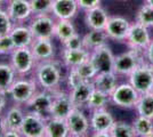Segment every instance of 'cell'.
Listing matches in <instances>:
<instances>
[{
	"label": "cell",
	"instance_id": "cell-1",
	"mask_svg": "<svg viewBox=\"0 0 153 137\" xmlns=\"http://www.w3.org/2000/svg\"><path fill=\"white\" fill-rule=\"evenodd\" d=\"M62 62L56 59L39 62L33 70V79L41 89L55 91L59 89V85L63 80Z\"/></svg>",
	"mask_w": 153,
	"mask_h": 137
},
{
	"label": "cell",
	"instance_id": "cell-2",
	"mask_svg": "<svg viewBox=\"0 0 153 137\" xmlns=\"http://www.w3.org/2000/svg\"><path fill=\"white\" fill-rule=\"evenodd\" d=\"M38 91V85L34 79L17 78L7 91V96L12 98L15 104L25 105L32 96Z\"/></svg>",
	"mask_w": 153,
	"mask_h": 137
},
{
	"label": "cell",
	"instance_id": "cell-3",
	"mask_svg": "<svg viewBox=\"0 0 153 137\" xmlns=\"http://www.w3.org/2000/svg\"><path fill=\"white\" fill-rule=\"evenodd\" d=\"M128 82L142 94L150 93L153 89V65L144 61L128 76Z\"/></svg>",
	"mask_w": 153,
	"mask_h": 137
},
{
	"label": "cell",
	"instance_id": "cell-4",
	"mask_svg": "<svg viewBox=\"0 0 153 137\" xmlns=\"http://www.w3.org/2000/svg\"><path fill=\"white\" fill-rule=\"evenodd\" d=\"M140 93L135 89L129 82H123L115 87L110 95V102L120 109H135L140 98Z\"/></svg>",
	"mask_w": 153,
	"mask_h": 137
},
{
	"label": "cell",
	"instance_id": "cell-5",
	"mask_svg": "<svg viewBox=\"0 0 153 137\" xmlns=\"http://www.w3.org/2000/svg\"><path fill=\"white\" fill-rule=\"evenodd\" d=\"M9 56H10L9 63L19 74V77H25L32 73L37 65V61L34 59L30 47L15 48V50Z\"/></svg>",
	"mask_w": 153,
	"mask_h": 137
},
{
	"label": "cell",
	"instance_id": "cell-6",
	"mask_svg": "<svg viewBox=\"0 0 153 137\" xmlns=\"http://www.w3.org/2000/svg\"><path fill=\"white\" fill-rule=\"evenodd\" d=\"M143 52L130 49L125 53L117 55L114 59L113 72L118 76H129L137 66L144 62Z\"/></svg>",
	"mask_w": 153,
	"mask_h": 137
},
{
	"label": "cell",
	"instance_id": "cell-7",
	"mask_svg": "<svg viewBox=\"0 0 153 137\" xmlns=\"http://www.w3.org/2000/svg\"><path fill=\"white\" fill-rule=\"evenodd\" d=\"M55 24L56 21L49 14L33 15L29 27L34 39H53L55 38Z\"/></svg>",
	"mask_w": 153,
	"mask_h": 137
},
{
	"label": "cell",
	"instance_id": "cell-8",
	"mask_svg": "<svg viewBox=\"0 0 153 137\" xmlns=\"http://www.w3.org/2000/svg\"><path fill=\"white\" fill-rule=\"evenodd\" d=\"M151 40L152 39L150 36L149 27L142 25L138 22H135V23L130 24L127 38L125 41L130 49L144 52L149 46V44L151 42Z\"/></svg>",
	"mask_w": 153,
	"mask_h": 137
},
{
	"label": "cell",
	"instance_id": "cell-9",
	"mask_svg": "<svg viewBox=\"0 0 153 137\" xmlns=\"http://www.w3.org/2000/svg\"><path fill=\"white\" fill-rule=\"evenodd\" d=\"M46 119L45 116L26 111L19 129L21 135L23 137H45Z\"/></svg>",
	"mask_w": 153,
	"mask_h": 137
},
{
	"label": "cell",
	"instance_id": "cell-10",
	"mask_svg": "<svg viewBox=\"0 0 153 137\" xmlns=\"http://www.w3.org/2000/svg\"><path fill=\"white\" fill-rule=\"evenodd\" d=\"M114 117L105 109H98L91 111L89 118L90 130L94 133V136L110 137L108 131L112 124H114Z\"/></svg>",
	"mask_w": 153,
	"mask_h": 137
},
{
	"label": "cell",
	"instance_id": "cell-11",
	"mask_svg": "<svg viewBox=\"0 0 153 137\" xmlns=\"http://www.w3.org/2000/svg\"><path fill=\"white\" fill-rule=\"evenodd\" d=\"M68 128L72 137H85L89 134L90 122L89 118L83 113L82 109L74 107L65 119Z\"/></svg>",
	"mask_w": 153,
	"mask_h": 137
},
{
	"label": "cell",
	"instance_id": "cell-12",
	"mask_svg": "<svg viewBox=\"0 0 153 137\" xmlns=\"http://www.w3.org/2000/svg\"><path fill=\"white\" fill-rule=\"evenodd\" d=\"M114 59V54L108 44L90 52V61L95 65L98 73L113 71Z\"/></svg>",
	"mask_w": 153,
	"mask_h": 137
},
{
	"label": "cell",
	"instance_id": "cell-13",
	"mask_svg": "<svg viewBox=\"0 0 153 137\" xmlns=\"http://www.w3.org/2000/svg\"><path fill=\"white\" fill-rule=\"evenodd\" d=\"M53 94H54V98H53V103H51L49 117L66 119L71 111L76 107L71 101L69 93L57 89V90L53 91Z\"/></svg>",
	"mask_w": 153,
	"mask_h": 137
},
{
	"label": "cell",
	"instance_id": "cell-14",
	"mask_svg": "<svg viewBox=\"0 0 153 137\" xmlns=\"http://www.w3.org/2000/svg\"><path fill=\"white\" fill-rule=\"evenodd\" d=\"M53 98H54L53 91L45 90V89L38 90L25 104L26 110L45 116V117H49Z\"/></svg>",
	"mask_w": 153,
	"mask_h": 137
},
{
	"label": "cell",
	"instance_id": "cell-15",
	"mask_svg": "<svg viewBox=\"0 0 153 137\" xmlns=\"http://www.w3.org/2000/svg\"><path fill=\"white\" fill-rule=\"evenodd\" d=\"M130 22L122 16H110L105 25V32L108 39L114 41H125L130 27Z\"/></svg>",
	"mask_w": 153,
	"mask_h": 137
},
{
	"label": "cell",
	"instance_id": "cell-16",
	"mask_svg": "<svg viewBox=\"0 0 153 137\" xmlns=\"http://www.w3.org/2000/svg\"><path fill=\"white\" fill-rule=\"evenodd\" d=\"M6 10L14 24L24 23L33 15L30 0H8Z\"/></svg>",
	"mask_w": 153,
	"mask_h": 137
},
{
	"label": "cell",
	"instance_id": "cell-17",
	"mask_svg": "<svg viewBox=\"0 0 153 137\" xmlns=\"http://www.w3.org/2000/svg\"><path fill=\"white\" fill-rule=\"evenodd\" d=\"M79 12L76 0H54L51 14L56 20H73Z\"/></svg>",
	"mask_w": 153,
	"mask_h": 137
},
{
	"label": "cell",
	"instance_id": "cell-18",
	"mask_svg": "<svg viewBox=\"0 0 153 137\" xmlns=\"http://www.w3.org/2000/svg\"><path fill=\"white\" fill-rule=\"evenodd\" d=\"M53 39H34L30 48L34 56V59L39 62L51 61L55 57V46L53 44Z\"/></svg>",
	"mask_w": 153,
	"mask_h": 137
},
{
	"label": "cell",
	"instance_id": "cell-19",
	"mask_svg": "<svg viewBox=\"0 0 153 137\" xmlns=\"http://www.w3.org/2000/svg\"><path fill=\"white\" fill-rule=\"evenodd\" d=\"M94 89H95V86L93 81H83L82 84L74 87L73 89H70L69 95H70L73 105L79 109L86 107Z\"/></svg>",
	"mask_w": 153,
	"mask_h": 137
},
{
	"label": "cell",
	"instance_id": "cell-20",
	"mask_svg": "<svg viewBox=\"0 0 153 137\" xmlns=\"http://www.w3.org/2000/svg\"><path fill=\"white\" fill-rule=\"evenodd\" d=\"M85 23L90 30H104L110 17L108 13L101 6L85 12Z\"/></svg>",
	"mask_w": 153,
	"mask_h": 137
},
{
	"label": "cell",
	"instance_id": "cell-21",
	"mask_svg": "<svg viewBox=\"0 0 153 137\" xmlns=\"http://www.w3.org/2000/svg\"><path fill=\"white\" fill-rule=\"evenodd\" d=\"M62 55V64L66 66L68 69H72V67H76L85 61L89 59L90 52L88 49H86L85 47L79 48V49H65L61 53Z\"/></svg>",
	"mask_w": 153,
	"mask_h": 137
},
{
	"label": "cell",
	"instance_id": "cell-22",
	"mask_svg": "<svg viewBox=\"0 0 153 137\" xmlns=\"http://www.w3.org/2000/svg\"><path fill=\"white\" fill-rule=\"evenodd\" d=\"M9 34L12 37L16 48L30 47L31 44L33 42V40H34V37H33L29 25H24L23 23L14 24L13 29H12Z\"/></svg>",
	"mask_w": 153,
	"mask_h": 137
},
{
	"label": "cell",
	"instance_id": "cell-23",
	"mask_svg": "<svg viewBox=\"0 0 153 137\" xmlns=\"http://www.w3.org/2000/svg\"><path fill=\"white\" fill-rule=\"evenodd\" d=\"M70 131L65 119L47 117L45 137H69Z\"/></svg>",
	"mask_w": 153,
	"mask_h": 137
},
{
	"label": "cell",
	"instance_id": "cell-24",
	"mask_svg": "<svg viewBox=\"0 0 153 137\" xmlns=\"http://www.w3.org/2000/svg\"><path fill=\"white\" fill-rule=\"evenodd\" d=\"M93 82H94L96 89H100L110 96L111 93L114 90L115 87L118 86V74L113 71L97 73Z\"/></svg>",
	"mask_w": 153,
	"mask_h": 137
},
{
	"label": "cell",
	"instance_id": "cell-25",
	"mask_svg": "<svg viewBox=\"0 0 153 137\" xmlns=\"http://www.w3.org/2000/svg\"><path fill=\"white\" fill-rule=\"evenodd\" d=\"M108 37L105 30H89L82 37L83 47L89 52L108 44Z\"/></svg>",
	"mask_w": 153,
	"mask_h": 137
},
{
	"label": "cell",
	"instance_id": "cell-26",
	"mask_svg": "<svg viewBox=\"0 0 153 137\" xmlns=\"http://www.w3.org/2000/svg\"><path fill=\"white\" fill-rule=\"evenodd\" d=\"M24 116H25V112L22 110L21 105L15 104L14 106H12L4 116V122H5L6 129H14V130L19 131L24 120Z\"/></svg>",
	"mask_w": 153,
	"mask_h": 137
},
{
	"label": "cell",
	"instance_id": "cell-27",
	"mask_svg": "<svg viewBox=\"0 0 153 137\" xmlns=\"http://www.w3.org/2000/svg\"><path fill=\"white\" fill-rule=\"evenodd\" d=\"M17 78L19 74L10 63H0V90L7 93Z\"/></svg>",
	"mask_w": 153,
	"mask_h": 137
},
{
	"label": "cell",
	"instance_id": "cell-28",
	"mask_svg": "<svg viewBox=\"0 0 153 137\" xmlns=\"http://www.w3.org/2000/svg\"><path fill=\"white\" fill-rule=\"evenodd\" d=\"M135 110L137 111L138 116L153 120V91L140 95Z\"/></svg>",
	"mask_w": 153,
	"mask_h": 137
},
{
	"label": "cell",
	"instance_id": "cell-29",
	"mask_svg": "<svg viewBox=\"0 0 153 137\" xmlns=\"http://www.w3.org/2000/svg\"><path fill=\"white\" fill-rule=\"evenodd\" d=\"M76 33V26L72 23V20H57L55 24V38H57L61 44L65 42Z\"/></svg>",
	"mask_w": 153,
	"mask_h": 137
},
{
	"label": "cell",
	"instance_id": "cell-30",
	"mask_svg": "<svg viewBox=\"0 0 153 137\" xmlns=\"http://www.w3.org/2000/svg\"><path fill=\"white\" fill-rule=\"evenodd\" d=\"M131 124H133L135 133H136V137H153L152 119L137 116Z\"/></svg>",
	"mask_w": 153,
	"mask_h": 137
},
{
	"label": "cell",
	"instance_id": "cell-31",
	"mask_svg": "<svg viewBox=\"0 0 153 137\" xmlns=\"http://www.w3.org/2000/svg\"><path fill=\"white\" fill-rule=\"evenodd\" d=\"M110 137H136V133L131 124L123 120H115L108 131Z\"/></svg>",
	"mask_w": 153,
	"mask_h": 137
},
{
	"label": "cell",
	"instance_id": "cell-32",
	"mask_svg": "<svg viewBox=\"0 0 153 137\" xmlns=\"http://www.w3.org/2000/svg\"><path fill=\"white\" fill-rule=\"evenodd\" d=\"M108 103H110V96L108 94L95 88L90 95L89 101H88L86 107L90 111H94V110H98V109H105Z\"/></svg>",
	"mask_w": 153,
	"mask_h": 137
},
{
	"label": "cell",
	"instance_id": "cell-33",
	"mask_svg": "<svg viewBox=\"0 0 153 137\" xmlns=\"http://www.w3.org/2000/svg\"><path fill=\"white\" fill-rule=\"evenodd\" d=\"M136 22L149 29L153 27V7L147 4L142 5L136 13Z\"/></svg>",
	"mask_w": 153,
	"mask_h": 137
},
{
	"label": "cell",
	"instance_id": "cell-34",
	"mask_svg": "<svg viewBox=\"0 0 153 137\" xmlns=\"http://www.w3.org/2000/svg\"><path fill=\"white\" fill-rule=\"evenodd\" d=\"M78 73L81 76V78L85 80V81H93L94 78H95L96 76H97V70H96L95 65L93 64V62L90 61V57L89 59H87V61H85L83 63H81L79 66H76L74 67Z\"/></svg>",
	"mask_w": 153,
	"mask_h": 137
},
{
	"label": "cell",
	"instance_id": "cell-35",
	"mask_svg": "<svg viewBox=\"0 0 153 137\" xmlns=\"http://www.w3.org/2000/svg\"><path fill=\"white\" fill-rule=\"evenodd\" d=\"M54 0H30L33 15L51 14Z\"/></svg>",
	"mask_w": 153,
	"mask_h": 137
},
{
	"label": "cell",
	"instance_id": "cell-36",
	"mask_svg": "<svg viewBox=\"0 0 153 137\" xmlns=\"http://www.w3.org/2000/svg\"><path fill=\"white\" fill-rule=\"evenodd\" d=\"M14 26V22L9 17L6 9L0 8V37L9 34Z\"/></svg>",
	"mask_w": 153,
	"mask_h": 137
},
{
	"label": "cell",
	"instance_id": "cell-37",
	"mask_svg": "<svg viewBox=\"0 0 153 137\" xmlns=\"http://www.w3.org/2000/svg\"><path fill=\"white\" fill-rule=\"evenodd\" d=\"M15 44L10 34L0 37V55H10L15 50Z\"/></svg>",
	"mask_w": 153,
	"mask_h": 137
},
{
	"label": "cell",
	"instance_id": "cell-38",
	"mask_svg": "<svg viewBox=\"0 0 153 137\" xmlns=\"http://www.w3.org/2000/svg\"><path fill=\"white\" fill-rule=\"evenodd\" d=\"M65 81H66V86L69 87V89H73L74 87L79 86L80 84H82L85 80L81 78V76L78 73L76 69L72 67V69H69L66 78H65Z\"/></svg>",
	"mask_w": 153,
	"mask_h": 137
},
{
	"label": "cell",
	"instance_id": "cell-39",
	"mask_svg": "<svg viewBox=\"0 0 153 137\" xmlns=\"http://www.w3.org/2000/svg\"><path fill=\"white\" fill-rule=\"evenodd\" d=\"M62 45H63V48H65V49H79V48H82V37H80L78 33H74L71 38H69Z\"/></svg>",
	"mask_w": 153,
	"mask_h": 137
},
{
	"label": "cell",
	"instance_id": "cell-40",
	"mask_svg": "<svg viewBox=\"0 0 153 137\" xmlns=\"http://www.w3.org/2000/svg\"><path fill=\"white\" fill-rule=\"evenodd\" d=\"M76 2L79 9H82L85 12L97 6H101V0H76Z\"/></svg>",
	"mask_w": 153,
	"mask_h": 137
},
{
	"label": "cell",
	"instance_id": "cell-41",
	"mask_svg": "<svg viewBox=\"0 0 153 137\" xmlns=\"http://www.w3.org/2000/svg\"><path fill=\"white\" fill-rule=\"evenodd\" d=\"M144 54V59L147 63H150L151 65H153V40H151V42L146 47V49L143 52Z\"/></svg>",
	"mask_w": 153,
	"mask_h": 137
},
{
	"label": "cell",
	"instance_id": "cell-42",
	"mask_svg": "<svg viewBox=\"0 0 153 137\" xmlns=\"http://www.w3.org/2000/svg\"><path fill=\"white\" fill-rule=\"evenodd\" d=\"M7 104V93L0 90V113L5 109Z\"/></svg>",
	"mask_w": 153,
	"mask_h": 137
},
{
	"label": "cell",
	"instance_id": "cell-43",
	"mask_svg": "<svg viewBox=\"0 0 153 137\" xmlns=\"http://www.w3.org/2000/svg\"><path fill=\"white\" fill-rule=\"evenodd\" d=\"M21 131L14 130V129H6L2 137H21Z\"/></svg>",
	"mask_w": 153,
	"mask_h": 137
},
{
	"label": "cell",
	"instance_id": "cell-44",
	"mask_svg": "<svg viewBox=\"0 0 153 137\" xmlns=\"http://www.w3.org/2000/svg\"><path fill=\"white\" fill-rule=\"evenodd\" d=\"M5 130H6V127H5V122H4V117L0 114V137L4 136Z\"/></svg>",
	"mask_w": 153,
	"mask_h": 137
},
{
	"label": "cell",
	"instance_id": "cell-45",
	"mask_svg": "<svg viewBox=\"0 0 153 137\" xmlns=\"http://www.w3.org/2000/svg\"><path fill=\"white\" fill-rule=\"evenodd\" d=\"M145 4L150 5L151 7H153V0H145Z\"/></svg>",
	"mask_w": 153,
	"mask_h": 137
},
{
	"label": "cell",
	"instance_id": "cell-46",
	"mask_svg": "<svg viewBox=\"0 0 153 137\" xmlns=\"http://www.w3.org/2000/svg\"><path fill=\"white\" fill-rule=\"evenodd\" d=\"M8 0H0V5H2V4H5V2H7Z\"/></svg>",
	"mask_w": 153,
	"mask_h": 137
},
{
	"label": "cell",
	"instance_id": "cell-47",
	"mask_svg": "<svg viewBox=\"0 0 153 137\" xmlns=\"http://www.w3.org/2000/svg\"><path fill=\"white\" fill-rule=\"evenodd\" d=\"M121 1H127V0H121Z\"/></svg>",
	"mask_w": 153,
	"mask_h": 137
},
{
	"label": "cell",
	"instance_id": "cell-48",
	"mask_svg": "<svg viewBox=\"0 0 153 137\" xmlns=\"http://www.w3.org/2000/svg\"><path fill=\"white\" fill-rule=\"evenodd\" d=\"M152 91H153V89H152Z\"/></svg>",
	"mask_w": 153,
	"mask_h": 137
}]
</instances>
